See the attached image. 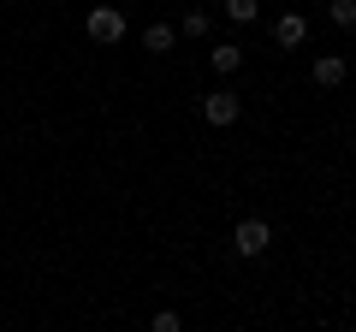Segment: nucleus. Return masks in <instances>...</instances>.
Segmentation results:
<instances>
[{
    "label": "nucleus",
    "mask_w": 356,
    "mask_h": 332,
    "mask_svg": "<svg viewBox=\"0 0 356 332\" xmlns=\"http://www.w3.org/2000/svg\"><path fill=\"white\" fill-rule=\"evenodd\" d=\"M89 42H102V48H113V42H125V13L119 6H95V13L83 18Z\"/></svg>",
    "instance_id": "nucleus-1"
},
{
    "label": "nucleus",
    "mask_w": 356,
    "mask_h": 332,
    "mask_svg": "<svg viewBox=\"0 0 356 332\" xmlns=\"http://www.w3.org/2000/svg\"><path fill=\"white\" fill-rule=\"evenodd\" d=\"M267 243H273V226L267 219H238L232 226V249L238 256H267Z\"/></svg>",
    "instance_id": "nucleus-2"
},
{
    "label": "nucleus",
    "mask_w": 356,
    "mask_h": 332,
    "mask_svg": "<svg viewBox=\"0 0 356 332\" xmlns=\"http://www.w3.org/2000/svg\"><path fill=\"white\" fill-rule=\"evenodd\" d=\"M238 113H243V101H238L232 90L202 95V119H208V125H238Z\"/></svg>",
    "instance_id": "nucleus-3"
},
{
    "label": "nucleus",
    "mask_w": 356,
    "mask_h": 332,
    "mask_svg": "<svg viewBox=\"0 0 356 332\" xmlns=\"http://www.w3.org/2000/svg\"><path fill=\"white\" fill-rule=\"evenodd\" d=\"M273 42H280V48H303V42H309V18H303V13L273 18Z\"/></svg>",
    "instance_id": "nucleus-4"
},
{
    "label": "nucleus",
    "mask_w": 356,
    "mask_h": 332,
    "mask_svg": "<svg viewBox=\"0 0 356 332\" xmlns=\"http://www.w3.org/2000/svg\"><path fill=\"white\" fill-rule=\"evenodd\" d=\"M344 72H350V65H344V53H321V60H315V83H321V90H339Z\"/></svg>",
    "instance_id": "nucleus-5"
},
{
    "label": "nucleus",
    "mask_w": 356,
    "mask_h": 332,
    "mask_svg": "<svg viewBox=\"0 0 356 332\" xmlns=\"http://www.w3.org/2000/svg\"><path fill=\"white\" fill-rule=\"evenodd\" d=\"M208 60H214V72H220V77H232V72L243 65V48H238V42H220V48L208 53Z\"/></svg>",
    "instance_id": "nucleus-6"
},
{
    "label": "nucleus",
    "mask_w": 356,
    "mask_h": 332,
    "mask_svg": "<svg viewBox=\"0 0 356 332\" xmlns=\"http://www.w3.org/2000/svg\"><path fill=\"white\" fill-rule=\"evenodd\" d=\"M208 24H214V18H208V13H202V6H191V13L178 18V24H172V30H178V36H208Z\"/></svg>",
    "instance_id": "nucleus-7"
},
{
    "label": "nucleus",
    "mask_w": 356,
    "mask_h": 332,
    "mask_svg": "<svg viewBox=\"0 0 356 332\" xmlns=\"http://www.w3.org/2000/svg\"><path fill=\"white\" fill-rule=\"evenodd\" d=\"M172 42H178V30H172V24H149V30H143V48H154V53H166Z\"/></svg>",
    "instance_id": "nucleus-8"
},
{
    "label": "nucleus",
    "mask_w": 356,
    "mask_h": 332,
    "mask_svg": "<svg viewBox=\"0 0 356 332\" xmlns=\"http://www.w3.org/2000/svg\"><path fill=\"white\" fill-rule=\"evenodd\" d=\"M255 13H261V0H226V18H232V24H255Z\"/></svg>",
    "instance_id": "nucleus-9"
},
{
    "label": "nucleus",
    "mask_w": 356,
    "mask_h": 332,
    "mask_svg": "<svg viewBox=\"0 0 356 332\" xmlns=\"http://www.w3.org/2000/svg\"><path fill=\"white\" fill-rule=\"evenodd\" d=\"M327 18H332L339 30H350V24H356V0H327Z\"/></svg>",
    "instance_id": "nucleus-10"
},
{
    "label": "nucleus",
    "mask_w": 356,
    "mask_h": 332,
    "mask_svg": "<svg viewBox=\"0 0 356 332\" xmlns=\"http://www.w3.org/2000/svg\"><path fill=\"white\" fill-rule=\"evenodd\" d=\"M149 332H184V320H178V315H172V308H161V315H154V320H149Z\"/></svg>",
    "instance_id": "nucleus-11"
}]
</instances>
